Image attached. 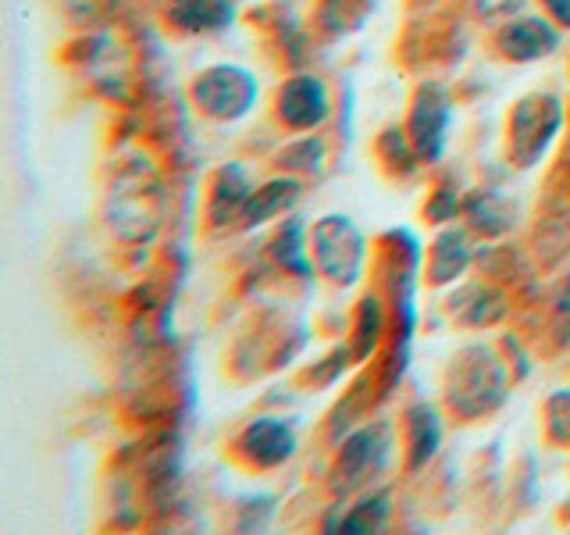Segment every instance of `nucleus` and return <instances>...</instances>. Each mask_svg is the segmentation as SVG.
<instances>
[{"mask_svg": "<svg viewBox=\"0 0 570 535\" xmlns=\"http://www.w3.org/2000/svg\"><path fill=\"white\" fill-rule=\"evenodd\" d=\"M204 79L218 86V94H196L210 115H239V111H246V107H249L246 100H249V94H254V82H249L246 71H239V68H214V71H207Z\"/></svg>", "mask_w": 570, "mask_h": 535, "instance_id": "obj_4", "label": "nucleus"}, {"mask_svg": "<svg viewBox=\"0 0 570 535\" xmlns=\"http://www.w3.org/2000/svg\"><path fill=\"white\" fill-rule=\"evenodd\" d=\"M314 257L328 279L356 282L361 279V264H364L361 232L353 228V222L338 218V214H328V218L314 228Z\"/></svg>", "mask_w": 570, "mask_h": 535, "instance_id": "obj_1", "label": "nucleus"}, {"mask_svg": "<svg viewBox=\"0 0 570 535\" xmlns=\"http://www.w3.org/2000/svg\"><path fill=\"white\" fill-rule=\"evenodd\" d=\"M481 8L492 11V14H507L513 8H521V0H481Z\"/></svg>", "mask_w": 570, "mask_h": 535, "instance_id": "obj_7", "label": "nucleus"}, {"mask_svg": "<svg viewBox=\"0 0 570 535\" xmlns=\"http://www.w3.org/2000/svg\"><path fill=\"white\" fill-rule=\"evenodd\" d=\"M278 115L293 125V129H311L321 125L328 115V94L317 79H293L278 97Z\"/></svg>", "mask_w": 570, "mask_h": 535, "instance_id": "obj_2", "label": "nucleus"}, {"mask_svg": "<svg viewBox=\"0 0 570 535\" xmlns=\"http://www.w3.org/2000/svg\"><path fill=\"white\" fill-rule=\"evenodd\" d=\"M557 47V32H552L542 18H521L503 32V50L517 61L539 58V54H549Z\"/></svg>", "mask_w": 570, "mask_h": 535, "instance_id": "obj_5", "label": "nucleus"}, {"mask_svg": "<svg viewBox=\"0 0 570 535\" xmlns=\"http://www.w3.org/2000/svg\"><path fill=\"white\" fill-rule=\"evenodd\" d=\"M299 201V183H272V186H264L257 189V196H249V204L243 207V218L249 222H267L272 214L285 211V207H293Z\"/></svg>", "mask_w": 570, "mask_h": 535, "instance_id": "obj_6", "label": "nucleus"}, {"mask_svg": "<svg viewBox=\"0 0 570 535\" xmlns=\"http://www.w3.org/2000/svg\"><path fill=\"white\" fill-rule=\"evenodd\" d=\"M293 446H296V436H293V428L289 425H282V421H272V418H264V421H254L246 428V432L239 436V450L261 464V468H272V464H282L285 457L293 454Z\"/></svg>", "mask_w": 570, "mask_h": 535, "instance_id": "obj_3", "label": "nucleus"}]
</instances>
